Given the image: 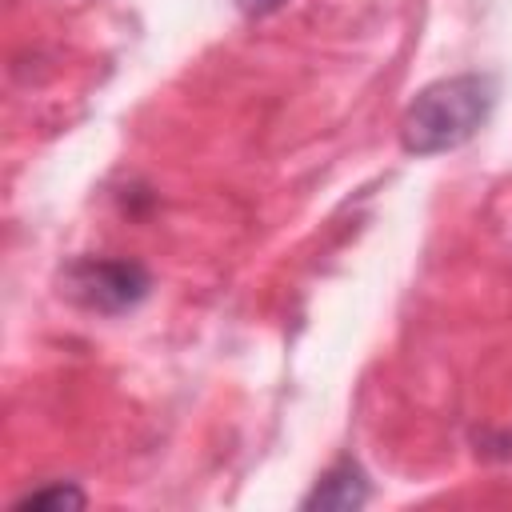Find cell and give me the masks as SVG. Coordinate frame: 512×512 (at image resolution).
Here are the masks:
<instances>
[{"mask_svg": "<svg viewBox=\"0 0 512 512\" xmlns=\"http://www.w3.org/2000/svg\"><path fill=\"white\" fill-rule=\"evenodd\" d=\"M496 104V84L484 72L444 76L416 92L400 116V144L412 156H440L468 144Z\"/></svg>", "mask_w": 512, "mask_h": 512, "instance_id": "obj_1", "label": "cell"}, {"mask_svg": "<svg viewBox=\"0 0 512 512\" xmlns=\"http://www.w3.org/2000/svg\"><path fill=\"white\" fill-rule=\"evenodd\" d=\"M152 288V276L136 260H112V256H80L64 268V292L88 308V312H128L136 308Z\"/></svg>", "mask_w": 512, "mask_h": 512, "instance_id": "obj_2", "label": "cell"}, {"mask_svg": "<svg viewBox=\"0 0 512 512\" xmlns=\"http://www.w3.org/2000/svg\"><path fill=\"white\" fill-rule=\"evenodd\" d=\"M368 500V480H364V468L352 460V456H340L320 480L316 488L304 496V508L308 512H352Z\"/></svg>", "mask_w": 512, "mask_h": 512, "instance_id": "obj_3", "label": "cell"}, {"mask_svg": "<svg viewBox=\"0 0 512 512\" xmlns=\"http://www.w3.org/2000/svg\"><path fill=\"white\" fill-rule=\"evenodd\" d=\"M84 504H88V496H84L76 484H64V480L44 484V488H32V492H24V496L16 500L20 512H24V508H52V512H64V508H84Z\"/></svg>", "mask_w": 512, "mask_h": 512, "instance_id": "obj_4", "label": "cell"}, {"mask_svg": "<svg viewBox=\"0 0 512 512\" xmlns=\"http://www.w3.org/2000/svg\"><path fill=\"white\" fill-rule=\"evenodd\" d=\"M284 0H236V8L248 16V20H260V16H272Z\"/></svg>", "mask_w": 512, "mask_h": 512, "instance_id": "obj_5", "label": "cell"}]
</instances>
